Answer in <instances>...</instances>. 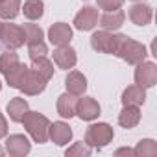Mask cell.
<instances>
[{
  "label": "cell",
  "instance_id": "12",
  "mask_svg": "<svg viewBox=\"0 0 157 157\" xmlns=\"http://www.w3.org/2000/svg\"><path fill=\"white\" fill-rule=\"evenodd\" d=\"M76 61H78V56H76V50L70 44H63V46H57L54 50V63L59 68L68 70L76 65Z\"/></svg>",
  "mask_w": 157,
  "mask_h": 157
},
{
  "label": "cell",
  "instance_id": "28",
  "mask_svg": "<svg viewBox=\"0 0 157 157\" xmlns=\"http://www.w3.org/2000/svg\"><path fill=\"white\" fill-rule=\"evenodd\" d=\"M96 4L100 10H105V11H115V10H120L124 0H96Z\"/></svg>",
  "mask_w": 157,
  "mask_h": 157
},
{
  "label": "cell",
  "instance_id": "24",
  "mask_svg": "<svg viewBox=\"0 0 157 157\" xmlns=\"http://www.w3.org/2000/svg\"><path fill=\"white\" fill-rule=\"evenodd\" d=\"M21 0H0V19L13 21L19 15Z\"/></svg>",
  "mask_w": 157,
  "mask_h": 157
},
{
  "label": "cell",
  "instance_id": "31",
  "mask_svg": "<svg viewBox=\"0 0 157 157\" xmlns=\"http://www.w3.org/2000/svg\"><path fill=\"white\" fill-rule=\"evenodd\" d=\"M4 151H6V150H4L2 146H0V157H2V155H4Z\"/></svg>",
  "mask_w": 157,
  "mask_h": 157
},
{
  "label": "cell",
  "instance_id": "6",
  "mask_svg": "<svg viewBox=\"0 0 157 157\" xmlns=\"http://www.w3.org/2000/svg\"><path fill=\"white\" fill-rule=\"evenodd\" d=\"M50 82V78L41 72L39 68H35L33 65L28 67V72H26V78H24V83L19 91H22L26 96H35V94H41L44 89H46V83Z\"/></svg>",
  "mask_w": 157,
  "mask_h": 157
},
{
  "label": "cell",
  "instance_id": "23",
  "mask_svg": "<svg viewBox=\"0 0 157 157\" xmlns=\"http://www.w3.org/2000/svg\"><path fill=\"white\" fill-rule=\"evenodd\" d=\"M22 11L28 21H39L44 13V2L43 0H26Z\"/></svg>",
  "mask_w": 157,
  "mask_h": 157
},
{
  "label": "cell",
  "instance_id": "4",
  "mask_svg": "<svg viewBox=\"0 0 157 157\" xmlns=\"http://www.w3.org/2000/svg\"><path fill=\"white\" fill-rule=\"evenodd\" d=\"M115 137V131L109 124L105 122H98V124H93L87 128L85 131V144H89L91 148H105Z\"/></svg>",
  "mask_w": 157,
  "mask_h": 157
},
{
  "label": "cell",
  "instance_id": "33",
  "mask_svg": "<svg viewBox=\"0 0 157 157\" xmlns=\"http://www.w3.org/2000/svg\"><path fill=\"white\" fill-rule=\"evenodd\" d=\"M135 2H142V0H135Z\"/></svg>",
  "mask_w": 157,
  "mask_h": 157
},
{
  "label": "cell",
  "instance_id": "2",
  "mask_svg": "<svg viewBox=\"0 0 157 157\" xmlns=\"http://www.w3.org/2000/svg\"><path fill=\"white\" fill-rule=\"evenodd\" d=\"M21 122L24 124V129H26L28 135L33 139V142H39V144L48 142V128H50V120H48L44 115L28 109Z\"/></svg>",
  "mask_w": 157,
  "mask_h": 157
},
{
  "label": "cell",
  "instance_id": "30",
  "mask_svg": "<svg viewBox=\"0 0 157 157\" xmlns=\"http://www.w3.org/2000/svg\"><path fill=\"white\" fill-rule=\"evenodd\" d=\"M115 155H135V150H131V148H118L115 151Z\"/></svg>",
  "mask_w": 157,
  "mask_h": 157
},
{
  "label": "cell",
  "instance_id": "7",
  "mask_svg": "<svg viewBox=\"0 0 157 157\" xmlns=\"http://www.w3.org/2000/svg\"><path fill=\"white\" fill-rule=\"evenodd\" d=\"M135 83L144 87V89H150L157 83V65L153 61H140L137 63V68H135Z\"/></svg>",
  "mask_w": 157,
  "mask_h": 157
},
{
  "label": "cell",
  "instance_id": "9",
  "mask_svg": "<svg viewBox=\"0 0 157 157\" xmlns=\"http://www.w3.org/2000/svg\"><path fill=\"white\" fill-rule=\"evenodd\" d=\"M98 8L93 6H85L78 11V15L74 17V26L80 32H91L96 24H98Z\"/></svg>",
  "mask_w": 157,
  "mask_h": 157
},
{
  "label": "cell",
  "instance_id": "10",
  "mask_svg": "<svg viewBox=\"0 0 157 157\" xmlns=\"http://www.w3.org/2000/svg\"><path fill=\"white\" fill-rule=\"evenodd\" d=\"M76 115L80 117L82 120H94L100 117V104L91 98V96H83V98H78V104H76Z\"/></svg>",
  "mask_w": 157,
  "mask_h": 157
},
{
  "label": "cell",
  "instance_id": "17",
  "mask_svg": "<svg viewBox=\"0 0 157 157\" xmlns=\"http://www.w3.org/2000/svg\"><path fill=\"white\" fill-rule=\"evenodd\" d=\"M146 102V89L140 85H129L122 93V105H135L140 107Z\"/></svg>",
  "mask_w": 157,
  "mask_h": 157
},
{
  "label": "cell",
  "instance_id": "8",
  "mask_svg": "<svg viewBox=\"0 0 157 157\" xmlns=\"http://www.w3.org/2000/svg\"><path fill=\"white\" fill-rule=\"evenodd\" d=\"M91 46H93L96 52L113 54V52H115V46H117V33H113V32H109V30L94 32L93 37H91Z\"/></svg>",
  "mask_w": 157,
  "mask_h": 157
},
{
  "label": "cell",
  "instance_id": "29",
  "mask_svg": "<svg viewBox=\"0 0 157 157\" xmlns=\"http://www.w3.org/2000/svg\"><path fill=\"white\" fill-rule=\"evenodd\" d=\"M8 135V120H6V117L0 113V139H4Z\"/></svg>",
  "mask_w": 157,
  "mask_h": 157
},
{
  "label": "cell",
  "instance_id": "34",
  "mask_svg": "<svg viewBox=\"0 0 157 157\" xmlns=\"http://www.w3.org/2000/svg\"><path fill=\"white\" fill-rule=\"evenodd\" d=\"M0 26H2V22H0Z\"/></svg>",
  "mask_w": 157,
  "mask_h": 157
},
{
  "label": "cell",
  "instance_id": "22",
  "mask_svg": "<svg viewBox=\"0 0 157 157\" xmlns=\"http://www.w3.org/2000/svg\"><path fill=\"white\" fill-rule=\"evenodd\" d=\"M26 72H28V67H26L24 63H19V65H17L10 74H6L4 78H6V82H8L10 87H13V89H21L22 83H24Z\"/></svg>",
  "mask_w": 157,
  "mask_h": 157
},
{
  "label": "cell",
  "instance_id": "25",
  "mask_svg": "<svg viewBox=\"0 0 157 157\" xmlns=\"http://www.w3.org/2000/svg\"><path fill=\"white\" fill-rule=\"evenodd\" d=\"M19 63H21V59L15 54V50H6L4 54H0V72H2L4 76L10 74Z\"/></svg>",
  "mask_w": 157,
  "mask_h": 157
},
{
  "label": "cell",
  "instance_id": "5",
  "mask_svg": "<svg viewBox=\"0 0 157 157\" xmlns=\"http://www.w3.org/2000/svg\"><path fill=\"white\" fill-rule=\"evenodd\" d=\"M26 43V33L24 28L19 24H11L10 21L2 26H0V44H2L6 50H17L21 46H24Z\"/></svg>",
  "mask_w": 157,
  "mask_h": 157
},
{
  "label": "cell",
  "instance_id": "11",
  "mask_svg": "<svg viewBox=\"0 0 157 157\" xmlns=\"http://www.w3.org/2000/svg\"><path fill=\"white\" fill-rule=\"evenodd\" d=\"M30 150H32V144H30L26 135L15 133V135H10L6 139V151L13 157H24L30 153Z\"/></svg>",
  "mask_w": 157,
  "mask_h": 157
},
{
  "label": "cell",
  "instance_id": "21",
  "mask_svg": "<svg viewBox=\"0 0 157 157\" xmlns=\"http://www.w3.org/2000/svg\"><path fill=\"white\" fill-rule=\"evenodd\" d=\"M28 109H30V107H28V102H26L24 98H21V96L10 100V104H8V115H10V118H11L13 122H21Z\"/></svg>",
  "mask_w": 157,
  "mask_h": 157
},
{
  "label": "cell",
  "instance_id": "18",
  "mask_svg": "<svg viewBox=\"0 0 157 157\" xmlns=\"http://www.w3.org/2000/svg\"><path fill=\"white\" fill-rule=\"evenodd\" d=\"M126 21V13L122 10H115V11H105L98 22L104 30H109V32H115V30H120V26L124 24Z\"/></svg>",
  "mask_w": 157,
  "mask_h": 157
},
{
  "label": "cell",
  "instance_id": "13",
  "mask_svg": "<svg viewBox=\"0 0 157 157\" xmlns=\"http://www.w3.org/2000/svg\"><path fill=\"white\" fill-rule=\"evenodd\" d=\"M48 139L52 142H56L57 146H65L72 140V129L67 122H50L48 128Z\"/></svg>",
  "mask_w": 157,
  "mask_h": 157
},
{
  "label": "cell",
  "instance_id": "32",
  "mask_svg": "<svg viewBox=\"0 0 157 157\" xmlns=\"http://www.w3.org/2000/svg\"><path fill=\"white\" fill-rule=\"evenodd\" d=\"M0 91H2V82H0Z\"/></svg>",
  "mask_w": 157,
  "mask_h": 157
},
{
  "label": "cell",
  "instance_id": "26",
  "mask_svg": "<svg viewBox=\"0 0 157 157\" xmlns=\"http://www.w3.org/2000/svg\"><path fill=\"white\" fill-rule=\"evenodd\" d=\"M135 155L137 157H153V155H157V142L153 139H142L135 146Z\"/></svg>",
  "mask_w": 157,
  "mask_h": 157
},
{
  "label": "cell",
  "instance_id": "14",
  "mask_svg": "<svg viewBox=\"0 0 157 157\" xmlns=\"http://www.w3.org/2000/svg\"><path fill=\"white\" fill-rule=\"evenodd\" d=\"M48 39L54 46H63V44H68L70 39H72V28L65 22H56L50 26L48 30Z\"/></svg>",
  "mask_w": 157,
  "mask_h": 157
},
{
  "label": "cell",
  "instance_id": "20",
  "mask_svg": "<svg viewBox=\"0 0 157 157\" xmlns=\"http://www.w3.org/2000/svg\"><path fill=\"white\" fill-rule=\"evenodd\" d=\"M139 122H140V109L135 105H124V109L118 115V124L126 129H131Z\"/></svg>",
  "mask_w": 157,
  "mask_h": 157
},
{
  "label": "cell",
  "instance_id": "27",
  "mask_svg": "<svg viewBox=\"0 0 157 157\" xmlns=\"http://www.w3.org/2000/svg\"><path fill=\"white\" fill-rule=\"evenodd\" d=\"M65 155H67V157H68V155H80V157H87V155H91V146H89V144H85V142H74L70 148H67Z\"/></svg>",
  "mask_w": 157,
  "mask_h": 157
},
{
  "label": "cell",
  "instance_id": "16",
  "mask_svg": "<svg viewBox=\"0 0 157 157\" xmlns=\"http://www.w3.org/2000/svg\"><path fill=\"white\" fill-rule=\"evenodd\" d=\"M129 21L137 26H146L151 22V17H153V10L148 6V4H142V2H137L129 8Z\"/></svg>",
  "mask_w": 157,
  "mask_h": 157
},
{
  "label": "cell",
  "instance_id": "1",
  "mask_svg": "<svg viewBox=\"0 0 157 157\" xmlns=\"http://www.w3.org/2000/svg\"><path fill=\"white\" fill-rule=\"evenodd\" d=\"M113 56H118L128 65H137V63H140V61L146 59L148 50H146L144 44L133 41L131 37H128L124 33H117V46H115Z\"/></svg>",
  "mask_w": 157,
  "mask_h": 157
},
{
  "label": "cell",
  "instance_id": "3",
  "mask_svg": "<svg viewBox=\"0 0 157 157\" xmlns=\"http://www.w3.org/2000/svg\"><path fill=\"white\" fill-rule=\"evenodd\" d=\"M24 33H26V46H28V56L30 59H37L48 54V46L44 43V32L37 24H24Z\"/></svg>",
  "mask_w": 157,
  "mask_h": 157
},
{
  "label": "cell",
  "instance_id": "15",
  "mask_svg": "<svg viewBox=\"0 0 157 157\" xmlns=\"http://www.w3.org/2000/svg\"><path fill=\"white\" fill-rule=\"evenodd\" d=\"M65 87H67V93L74 96H82L87 91V78L80 70H72L68 72L67 80H65Z\"/></svg>",
  "mask_w": 157,
  "mask_h": 157
},
{
  "label": "cell",
  "instance_id": "19",
  "mask_svg": "<svg viewBox=\"0 0 157 157\" xmlns=\"http://www.w3.org/2000/svg\"><path fill=\"white\" fill-rule=\"evenodd\" d=\"M76 104H78V96L70 93H63L57 98V113L63 118H72L76 117Z\"/></svg>",
  "mask_w": 157,
  "mask_h": 157
}]
</instances>
